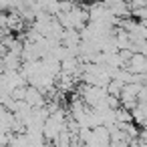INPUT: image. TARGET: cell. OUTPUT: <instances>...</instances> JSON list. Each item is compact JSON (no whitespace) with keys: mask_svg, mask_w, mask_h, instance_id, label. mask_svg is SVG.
I'll return each instance as SVG.
<instances>
[{"mask_svg":"<svg viewBox=\"0 0 147 147\" xmlns=\"http://www.w3.org/2000/svg\"><path fill=\"white\" fill-rule=\"evenodd\" d=\"M115 121H117V123H133V117H131L129 111L117 109V111H115Z\"/></svg>","mask_w":147,"mask_h":147,"instance_id":"cell-4","label":"cell"},{"mask_svg":"<svg viewBox=\"0 0 147 147\" xmlns=\"http://www.w3.org/2000/svg\"><path fill=\"white\" fill-rule=\"evenodd\" d=\"M24 103H26L28 107H32V109H42V107H47V97H45L38 89H34V87H26Z\"/></svg>","mask_w":147,"mask_h":147,"instance_id":"cell-2","label":"cell"},{"mask_svg":"<svg viewBox=\"0 0 147 147\" xmlns=\"http://www.w3.org/2000/svg\"><path fill=\"white\" fill-rule=\"evenodd\" d=\"M127 71L135 77H147V57L135 53L127 63Z\"/></svg>","mask_w":147,"mask_h":147,"instance_id":"cell-1","label":"cell"},{"mask_svg":"<svg viewBox=\"0 0 147 147\" xmlns=\"http://www.w3.org/2000/svg\"><path fill=\"white\" fill-rule=\"evenodd\" d=\"M121 89H123V83H119V81H115V79H113V81H109V85H107V89H105V91H107V95H109V97H117V99H119Z\"/></svg>","mask_w":147,"mask_h":147,"instance_id":"cell-3","label":"cell"}]
</instances>
